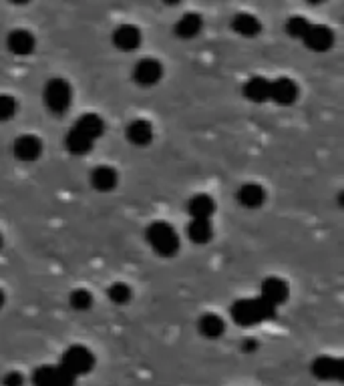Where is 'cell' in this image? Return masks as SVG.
<instances>
[{"instance_id": "9a60e30c", "label": "cell", "mask_w": 344, "mask_h": 386, "mask_svg": "<svg viewBox=\"0 0 344 386\" xmlns=\"http://www.w3.org/2000/svg\"><path fill=\"white\" fill-rule=\"evenodd\" d=\"M188 213L191 220H212L215 213V201L208 193H198L188 201Z\"/></svg>"}, {"instance_id": "277c9868", "label": "cell", "mask_w": 344, "mask_h": 386, "mask_svg": "<svg viewBox=\"0 0 344 386\" xmlns=\"http://www.w3.org/2000/svg\"><path fill=\"white\" fill-rule=\"evenodd\" d=\"M43 99H45V105H47L50 113L63 115L72 103L71 85L65 81V79H50V81L45 85Z\"/></svg>"}, {"instance_id": "6da1fadb", "label": "cell", "mask_w": 344, "mask_h": 386, "mask_svg": "<svg viewBox=\"0 0 344 386\" xmlns=\"http://www.w3.org/2000/svg\"><path fill=\"white\" fill-rule=\"evenodd\" d=\"M276 310L270 302H266L262 296L258 298H244V300H237L236 304L232 306V320L236 322L237 326L248 328V326H258L262 322H268L276 318Z\"/></svg>"}, {"instance_id": "9c48e42d", "label": "cell", "mask_w": 344, "mask_h": 386, "mask_svg": "<svg viewBox=\"0 0 344 386\" xmlns=\"http://www.w3.org/2000/svg\"><path fill=\"white\" fill-rule=\"evenodd\" d=\"M298 99V85L288 77L270 81V101L278 103V105H292Z\"/></svg>"}, {"instance_id": "d4e9b609", "label": "cell", "mask_w": 344, "mask_h": 386, "mask_svg": "<svg viewBox=\"0 0 344 386\" xmlns=\"http://www.w3.org/2000/svg\"><path fill=\"white\" fill-rule=\"evenodd\" d=\"M109 300L113 302V304H127L131 300V288L125 284V282H115V284H111V288H109Z\"/></svg>"}, {"instance_id": "836d02e7", "label": "cell", "mask_w": 344, "mask_h": 386, "mask_svg": "<svg viewBox=\"0 0 344 386\" xmlns=\"http://www.w3.org/2000/svg\"><path fill=\"white\" fill-rule=\"evenodd\" d=\"M306 2H308V4H322L324 0H306Z\"/></svg>"}, {"instance_id": "f546056e", "label": "cell", "mask_w": 344, "mask_h": 386, "mask_svg": "<svg viewBox=\"0 0 344 386\" xmlns=\"http://www.w3.org/2000/svg\"><path fill=\"white\" fill-rule=\"evenodd\" d=\"M242 348H244V350L248 352V354H252V352L258 350V342H256V340H254V338L244 340V344H242Z\"/></svg>"}, {"instance_id": "7a4b0ae2", "label": "cell", "mask_w": 344, "mask_h": 386, "mask_svg": "<svg viewBox=\"0 0 344 386\" xmlns=\"http://www.w3.org/2000/svg\"><path fill=\"white\" fill-rule=\"evenodd\" d=\"M145 237L149 242V246L154 247L159 256L171 257L178 254L179 250V235L176 230L166 222H154L147 225Z\"/></svg>"}, {"instance_id": "8fae6325", "label": "cell", "mask_w": 344, "mask_h": 386, "mask_svg": "<svg viewBox=\"0 0 344 386\" xmlns=\"http://www.w3.org/2000/svg\"><path fill=\"white\" fill-rule=\"evenodd\" d=\"M113 45L123 53H131L141 45V31L133 24H121L113 31Z\"/></svg>"}, {"instance_id": "7402d4cb", "label": "cell", "mask_w": 344, "mask_h": 386, "mask_svg": "<svg viewBox=\"0 0 344 386\" xmlns=\"http://www.w3.org/2000/svg\"><path fill=\"white\" fill-rule=\"evenodd\" d=\"M198 330L202 332V336L210 340H217L224 332H226V322L224 318L217 316V314H203L198 322Z\"/></svg>"}, {"instance_id": "52a82bcc", "label": "cell", "mask_w": 344, "mask_h": 386, "mask_svg": "<svg viewBox=\"0 0 344 386\" xmlns=\"http://www.w3.org/2000/svg\"><path fill=\"white\" fill-rule=\"evenodd\" d=\"M161 77H163V67L157 59H141L133 69V79L141 87L157 85Z\"/></svg>"}, {"instance_id": "1f68e13d", "label": "cell", "mask_w": 344, "mask_h": 386, "mask_svg": "<svg viewBox=\"0 0 344 386\" xmlns=\"http://www.w3.org/2000/svg\"><path fill=\"white\" fill-rule=\"evenodd\" d=\"M4 300H6V296H4V292H2V290H0V308H2V306H4Z\"/></svg>"}, {"instance_id": "603a6c76", "label": "cell", "mask_w": 344, "mask_h": 386, "mask_svg": "<svg viewBox=\"0 0 344 386\" xmlns=\"http://www.w3.org/2000/svg\"><path fill=\"white\" fill-rule=\"evenodd\" d=\"M188 235L193 244H208L214 237L212 220H191L188 225Z\"/></svg>"}, {"instance_id": "f1b7e54d", "label": "cell", "mask_w": 344, "mask_h": 386, "mask_svg": "<svg viewBox=\"0 0 344 386\" xmlns=\"http://www.w3.org/2000/svg\"><path fill=\"white\" fill-rule=\"evenodd\" d=\"M2 385L4 386H24V376L21 372H16V370H11V372H6L4 378H2Z\"/></svg>"}, {"instance_id": "2e32d148", "label": "cell", "mask_w": 344, "mask_h": 386, "mask_svg": "<svg viewBox=\"0 0 344 386\" xmlns=\"http://www.w3.org/2000/svg\"><path fill=\"white\" fill-rule=\"evenodd\" d=\"M203 28V18L200 14H195V12H188V14H183L181 18H179L178 23H176V35L179 38H186V41H190V38H195V36L202 33Z\"/></svg>"}, {"instance_id": "e0dca14e", "label": "cell", "mask_w": 344, "mask_h": 386, "mask_svg": "<svg viewBox=\"0 0 344 386\" xmlns=\"http://www.w3.org/2000/svg\"><path fill=\"white\" fill-rule=\"evenodd\" d=\"M72 129H77L79 133H83L85 137H89L91 141H97L105 133V123L95 113H85L83 117L77 119V123H75Z\"/></svg>"}, {"instance_id": "4fadbf2b", "label": "cell", "mask_w": 344, "mask_h": 386, "mask_svg": "<svg viewBox=\"0 0 344 386\" xmlns=\"http://www.w3.org/2000/svg\"><path fill=\"white\" fill-rule=\"evenodd\" d=\"M35 36L33 33H28V31H23V28H18V31H12L9 38H6V47L11 50L12 55H16V57H26V55H31L33 50H35Z\"/></svg>"}, {"instance_id": "ac0fdd59", "label": "cell", "mask_w": 344, "mask_h": 386, "mask_svg": "<svg viewBox=\"0 0 344 386\" xmlns=\"http://www.w3.org/2000/svg\"><path fill=\"white\" fill-rule=\"evenodd\" d=\"M244 97L252 103L270 101V81L264 77H252L244 85Z\"/></svg>"}, {"instance_id": "8992f818", "label": "cell", "mask_w": 344, "mask_h": 386, "mask_svg": "<svg viewBox=\"0 0 344 386\" xmlns=\"http://www.w3.org/2000/svg\"><path fill=\"white\" fill-rule=\"evenodd\" d=\"M304 45L314 50V53H326L330 50L334 45V33L328 26L322 24H310V28L306 31V35L302 36Z\"/></svg>"}, {"instance_id": "5bb4252c", "label": "cell", "mask_w": 344, "mask_h": 386, "mask_svg": "<svg viewBox=\"0 0 344 386\" xmlns=\"http://www.w3.org/2000/svg\"><path fill=\"white\" fill-rule=\"evenodd\" d=\"M154 139V127L149 121L145 119H135L127 125V141L131 145H137V147H145L149 145Z\"/></svg>"}, {"instance_id": "3957f363", "label": "cell", "mask_w": 344, "mask_h": 386, "mask_svg": "<svg viewBox=\"0 0 344 386\" xmlns=\"http://www.w3.org/2000/svg\"><path fill=\"white\" fill-rule=\"evenodd\" d=\"M59 364L65 370H69L75 378H81L95 368V354L83 344H72L63 352Z\"/></svg>"}, {"instance_id": "ffe728a7", "label": "cell", "mask_w": 344, "mask_h": 386, "mask_svg": "<svg viewBox=\"0 0 344 386\" xmlns=\"http://www.w3.org/2000/svg\"><path fill=\"white\" fill-rule=\"evenodd\" d=\"M91 183H93V188L105 193V191H111V189L117 188L119 173L113 167H109V165H99L91 173Z\"/></svg>"}, {"instance_id": "7c38bea8", "label": "cell", "mask_w": 344, "mask_h": 386, "mask_svg": "<svg viewBox=\"0 0 344 386\" xmlns=\"http://www.w3.org/2000/svg\"><path fill=\"white\" fill-rule=\"evenodd\" d=\"M290 296V286L282 278H266L262 284V298L274 308L282 306Z\"/></svg>"}, {"instance_id": "d6986e66", "label": "cell", "mask_w": 344, "mask_h": 386, "mask_svg": "<svg viewBox=\"0 0 344 386\" xmlns=\"http://www.w3.org/2000/svg\"><path fill=\"white\" fill-rule=\"evenodd\" d=\"M237 201L248 210H256L266 201V191L260 183H244L237 189Z\"/></svg>"}, {"instance_id": "e575fe53", "label": "cell", "mask_w": 344, "mask_h": 386, "mask_svg": "<svg viewBox=\"0 0 344 386\" xmlns=\"http://www.w3.org/2000/svg\"><path fill=\"white\" fill-rule=\"evenodd\" d=\"M0 247H2V235H0Z\"/></svg>"}, {"instance_id": "44dd1931", "label": "cell", "mask_w": 344, "mask_h": 386, "mask_svg": "<svg viewBox=\"0 0 344 386\" xmlns=\"http://www.w3.org/2000/svg\"><path fill=\"white\" fill-rule=\"evenodd\" d=\"M232 28H234L240 36L254 38V36H258L262 33V23L254 14L240 12V14L234 16V21H232Z\"/></svg>"}, {"instance_id": "ba28073f", "label": "cell", "mask_w": 344, "mask_h": 386, "mask_svg": "<svg viewBox=\"0 0 344 386\" xmlns=\"http://www.w3.org/2000/svg\"><path fill=\"white\" fill-rule=\"evenodd\" d=\"M312 375L318 380L324 382H334L343 378V360L340 358H333V356H321L316 358L312 366H310Z\"/></svg>"}, {"instance_id": "484cf974", "label": "cell", "mask_w": 344, "mask_h": 386, "mask_svg": "<svg viewBox=\"0 0 344 386\" xmlns=\"http://www.w3.org/2000/svg\"><path fill=\"white\" fill-rule=\"evenodd\" d=\"M310 28V23L304 16H290L288 23H286V33L292 36V38H302L306 35V31Z\"/></svg>"}, {"instance_id": "5b68a950", "label": "cell", "mask_w": 344, "mask_h": 386, "mask_svg": "<svg viewBox=\"0 0 344 386\" xmlns=\"http://www.w3.org/2000/svg\"><path fill=\"white\" fill-rule=\"evenodd\" d=\"M79 378L65 370L60 364H45V366H38L35 372H33V385L35 386H75Z\"/></svg>"}, {"instance_id": "30bf717a", "label": "cell", "mask_w": 344, "mask_h": 386, "mask_svg": "<svg viewBox=\"0 0 344 386\" xmlns=\"http://www.w3.org/2000/svg\"><path fill=\"white\" fill-rule=\"evenodd\" d=\"M12 153L18 161H35L43 153V141L35 135H21L12 145Z\"/></svg>"}, {"instance_id": "4dcf8cb0", "label": "cell", "mask_w": 344, "mask_h": 386, "mask_svg": "<svg viewBox=\"0 0 344 386\" xmlns=\"http://www.w3.org/2000/svg\"><path fill=\"white\" fill-rule=\"evenodd\" d=\"M161 2H163L166 6H178L181 0H161Z\"/></svg>"}, {"instance_id": "83f0119b", "label": "cell", "mask_w": 344, "mask_h": 386, "mask_svg": "<svg viewBox=\"0 0 344 386\" xmlns=\"http://www.w3.org/2000/svg\"><path fill=\"white\" fill-rule=\"evenodd\" d=\"M14 113H16V101L11 95H0V123L14 117Z\"/></svg>"}, {"instance_id": "cb8c5ba5", "label": "cell", "mask_w": 344, "mask_h": 386, "mask_svg": "<svg viewBox=\"0 0 344 386\" xmlns=\"http://www.w3.org/2000/svg\"><path fill=\"white\" fill-rule=\"evenodd\" d=\"M93 143H95V141H91L89 137H85L83 133H79L77 129H71V131L67 133V137H65L67 151L71 153V155H77V157L91 151V149H93Z\"/></svg>"}, {"instance_id": "4316f807", "label": "cell", "mask_w": 344, "mask_h": 386, "mask_svg": "<svg viewBox=\"0 0 344 386\" xmlns=\"http://www.w3.org/2000/svg\"><path fill=\"white\" fill-rule=\"evenodd\" d=\"M69 302L75 310H79V312H85V310H89L91 306H93V296L91 292H87V290H75L71 294V298H69Z\"/></svg>"}, {"instance_id": "d6a6232c", "label": "cell", "mask_w": 344, "mask_h": 386, "mask_svg": "<svg viewBox=\"0 0 344 386\" xmlns=\"http://www.w3.org/2000/svg\"><path fill=\"white\" fill-rule=\"evenodd\" d=\"M12 4H26V2H31V0H11Z\"/></svg>"}]
</instances>
